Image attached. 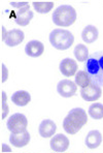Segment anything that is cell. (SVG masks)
<instances>
[{
    "label": "cell",
    "instance_id": "cell-18",
    "mask_svg": "<svg viewBox=\"0 0 103 153\" xmlns=\"http://www.w3.org/2000/svg\"><path fill=\"white\" fill-rule=\"evenodd\" d=\"M73 54H74L75 59H77L78 62L87 61L89 58L88 46H86V45H84V44H78L77 46H75Z\"/></svg>",
    "mask_w": 103,
    "mask_h": 153
},
{
    "label": "cell",
    "instance_id": "cell-12",
    "mask_svg": "<svg viewBox=\"0 0 103 153\" xmlns=\"http://www.w3.org/2000/svg\"><path fill=\"white\" fill-rule=\"evenodd\" d=\"M56 130H57V125L53 120H50V119L43 120L39 124L38 127L39 134L44 139L53 138L56 134Z\"/></svg>",
    "mask_w": 103,
    "mask_h": 153
},
{
    "label": "cell",
    "instance_id": "cell-3",
    "mask_svg": "<svg viewBox=\"0 0 103 153\" xmlns=\"http://www.w3.org/2000/svg\"><path fill=\"white\" fill-rule=\"evenodd\" d=\"M52 20L55 25L59 27H69L77 21V10L71 5H61L53 13Z\"/></svg>",
    "mask_w": 103,
    "mask_h": 153
},
{
    "label": "cell",
    "instance_id": "cell-2",
    "mask_svg": "<svg viewBox=\"0 0 103 153\" xmlns=\"http://www.w3.org/2000/svg\"><path fill=\"white\" fill-rule=\"evenodd\" d=\"M86 71L90 76L93 84L103 86V51L94 52L89 55L86 62Z\"/></svg>",
    "mask_w": 103,
    "mask_h": 153
},
{
    "label": "cell",
    "instance_id": "cell-26",
    "mask_svg": "<svg viewBox=\"0 0 103 153\" xmlns=\"http://www.w3.org/2000/svg\"><path fill=\"white\" fill-rule=\"evenodd\" d=\"M53 153H63V152H53Z\"/></svg>",
    "mask_w": 103,
    "mask_h": 153
},
{
    "label": "cell",
    "instance_id": "cell-5",
    "mask_svg": "<svg viewBox=\"0 0 103 153\" xmlns=\"http://www.w3.org/2000/svg\"><path fill=\"white\" fill-rule=\"evenodd\" d=\"M6 126L10 134H21L27 130V126H28L27 117L21 113L13 114L8 118Z\"/></svg>",
    "mask_w": 103,
    "mask_h": 153
},
{
    "label": "cell",
    "instance_id": "cell-17",
    "mask_svg": "<svg viewBox=\"0 0 103 153\" xmlns=\"http://www.w3.org/2000/svg\"><path fill=\"white\" fill-rule=\"evenodd\" d=\"M12 102L17 105H27L29 102H31V95L29 92L21 90V91H17L13 94L12 96Z\"/></svg>",
    "mask_w": 103,
    "mask_h": 153
},
{
    "label": "cell",
    "instance_id": "cell-22",
    "mask_svg": "<svg viewBox=\"0 0 103 153\" xmlns=\"http://www.w3.org/2000/svg\"><path fill=\"white\" fill-rule=\"evenodd\" d=\"M10 112V108L7 105V96L4 91L1 92V119L4 120Z\"/></svg>",
    "mask_w": 103,
    "mask_h": 153
},
{
    "label": "cell",
    "instance_id": "cell-6",
    "mask_svg": "<svg viewBox=\"0 0 103 153\" xmlns=\"http://www.w3.org/2000/svg\"><path fill=\"white\" fill-rule=\"evenodd\" d=\"M25 38L24 32L20 29H13L7 31V29L4 26H1V39L5 42L8 47H15L22 44Z\"/></svg>",
    "mask_w": 103,
    "mask_h": 153
},
{
    "label": "cell",
    "instance_id": "cell-21",
    "mask_svg": "<svg viewBox=\"0 0 103 153\" xmlns=\"http://www.w3.org/2000/svg\"><path fill=\"white\" fill-rule=\"evenodd\" d=\"M89 114L95 120H100L103 118V105L100 102L92 103L89 108Z\"/></svg>",
    "mask_w": 103,
    "mask_h": 153
},
{
    "label": "cell",
    "instance_id": "cell-20",
    "mask_svg": "<svg viewBox=\"0 0 103 153\" xmlns=\"http://www.w3.org/2000/svg\"><path fill=\"white\" fill-rule=\"evenodd\" d=\"M33 8L39 13H50L52 10L54 8V3L53 1H34L32 3Z\"/></svg>",
    "mask_w": 103,
    "mask_h": 153
},
{
    "label": "cell",
    "instance_id": "cell-10",
    "mask_svg": "<svg viewBox=\"0 0 103 153\" xmlns=\"http://www.w3.org/2000/svg\"><path fill=\"white\" fill-rule=\"evenodd\" d=\"M69 145H70V142H69L68 138L65 137L62 134H58L52 138L50 142L51 149L54 152H64L68 149Z\"/></svg>",
    "mask_w": 103,
    "mask_h": 153
},
{
    "label": "cell",
    "instance_id": "cell-15",
    "mask_svg": "<svg viewBox=\"0 0 103 153\" xmlns=\"http://www.w3.org/2000/svg\"><path fill=\"white\" fill-rule=\"evenodd\" d=\"M86 146L89 149H96L102 143V134L99 130H91L86 137Z\"/></svg>",
    "mask_w": 103,
    "mask_h": 153
},
{
    "label": "cell",
    "instance_id": "cell-4",
    "mask_svg": "<svg viewBox=\"0 0 103 153\" xmlns=\"http://www.w3.org/2000/svg\"><path fill=\"white\" fill-rule=\"evenodd\" d=\"M51 45L59 51H65L73 45L74 36L68 30L65 29H54L49 36Z\"/></svg>",
    "mask_w": 103,
    "mask_h": 153
},
{
    "label": "cell",
    "instance_id": "cell-9",
    "mask_svg": "<svg viewBox=\"0 0 103 153\" xmlns=\"http://www.w3.org/2000/svg\"><path fill=\"white\" fill-rule=\"evenodd\" d=\"M102 95V89L100 86L96 84H91L89 87L82 88L80 90V96L86 102H96Z\"/></svg>",
    "mask_w": 103,
    "mask_h": 153
},
{
    "label": "cell",
    "instance_id": "cell-25",
    "mask_svg": "<svg viewBox=\"0 0 103 153\" xmlns=\"http://www.w3.org/2000/svg\"><path fill=\"white\" fill-rule=\"evenodd\" d=\"M1 150H2V152H4V153H10L12 152V148L4 143L1 144Z\"/></svg>",
    "mask_w": 103,
    "mask_h": 153
},
{
    "label": "cell",
    "instance_id": "cell-14",
    "mask_svg": "<svg viewBox=\"0 0 103 153\" xmlns=\"http://www.w3.org/2000/svg\"><path fill=\"white\" fill-rule=\"evenodd\" d=\"M25 52L30 57H40L44 52V46L39 40H31L26 45Z\"/></svg>",
    "mask_w": 103,
    "mask_h": 153
},
{
    "label": "cell",
    "instance_id": "cell-19",
    "mask_svg": "<svg viewBox=\"0 0 103 153\" xmlns=\"http://www.w3.org/2000/svg\"><path fill=\"white\" fill-rule=\"evenodd\" d=\"M75 84L82 88H86V87L90 86L91 84H93V82H92L90 76L87 74L86 71H78V73H77V75H75Z\"/></svg>",
    "mask_w": 103,
    "mask_h": 153
},
{
    "label": "cell",
    "instance_id": "cell-13",
    "mask_svg": "<svg viewBox=\"0 0 103 153\" xmlns=\"http://www.w3.org/2000/svg\"><path fill=\"white\" fill-rule=\"evenodd\" d=\"M30 142V134L28 130L21 132V134H10V143L15 148H23L27 146Z\"/></svg>",
    "mask_w": 103,
    "mask_h": 153
},
{
    "label": "cell",
    "instance_id": "cell-8",
    "mask_svg": "<svg viewBox=\"0 0 103 153\" xmlns=\"http://www.w3.org/2000/svg\"><path fill=\"white\" fill-rule=\"evenodd\" d=\"M77 84L70 80H62L58 83L57 91L62 97L69 98L72 97L75 93H77Z\"/></svg>",
    "mask_w": 103,
    "mask_h": 153
},
{
    "label": "cell",
    "instance_id": "cell-1",
    "mask_svg": "<svg viewBox=\"0 0 103 153\" xmlns=\"http://www.w3.org/2000/svg\"><path fill=\"white\" fill-rule=\"evenodd\" d=\"M88 123L87 112L82 108H74L70 110L63 120V128L69 134H75Z\"/></svg>",
    "mask_w": 103,
    "mask_h": 153
},
{
    "label": "cell",
    "instance_id": "cell-23",
    "mask_svg": "<svg viewBox=\"0 0 103 153\" xmlns=\"http://www.w3.org/2000/svg\"><path fill=\"white\" fill-rule=\"evenodd\" d=\"M10 5H12L13 8L20 10V8H22V7H26V6L30 5V4L27 1H10Z\"/></svg>",
    "mask_w": 103,
    "mask_h": 153
},
{
    "label": "cell",
    "instance_id": "cell-24",
    "mask_svg": "<svg viewBox=\"0 0 103 153\" xmlns=\"http://www.w3.org/2000/svg\"><path fill=\"white\" fill-rule=\"evenodd\" d=\"M8 79V71L3 63L1 64V83H5Z\"/></svg>",
    "mask_w": 103,
    "mask_h": 153
},
{
    "label": "cell",
    "instance_id": "cell-7",
    "mask_svg": "<svg viewBox=\"0 0 103 153\" xmlns=\"http://www.w3.org/2000/svg\"><path fill=\"white\" fill-rule=\"evenodd\" d=\"M13 13L12 15V17L15 19V23L23 27L29 25V23L32 21L33 17H34V13L30 10V5L26 6V7H22L18 10L17 12Z\"/></svg>",
    "mask_w": 103,
    "mask_h": 153
},
{
    "label": "cell",
    "instance_id": "cell-16",
    "mask_svg": "<svg viewBox=\"0 0 103 153\" xmlns=\"http://www.w3.org/2000/svg\"><path fill=\"white\" fill-rule=\"evenodd\" d=\"M82 38L87 45L93 44L98 38V29L93 25H88L82 29Z\"/></svg>",
    "mask_w": 103,
    "mask_h": 153
},
{
    "label": "cell",
    "instance_id": "cell-11",
    "mask_svg": "<svg viewBox=\"0 0 103 153\" xmlns=\"http://www.w3.org/2000/svg\"><path fill=\"white\" fill-rule=\"evenodd\" d=\"M77 62L74 59H70V58L63 59L59 65V69L62 73V75H64L67 78H70V76L77 75Z\"/></svg>",
    "mask_w": 103,
    "mask_h": 153
}]
</instances>
